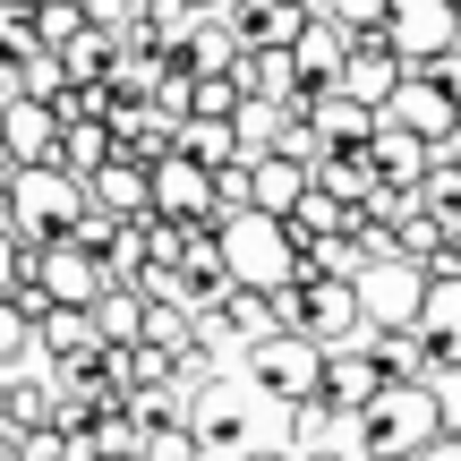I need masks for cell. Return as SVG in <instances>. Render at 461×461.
Masks as SVG:
<instances>
[{"label":"cell","mask_w":461,"mask_h":461,"mask_svg":"<svg viewBox=\"0 0 461 461\" xmlns=\"http://www.w3.org/2000/svg\"><path fill=\"white\" fill-rule=\"evenodd\" d=\"M222 257H230V282L240 291H299V265H308V240H299L282 214H240L222 230Z\"/></svg>","instance_id":"cell-1"},{"label":"cell","mask_w":461,"mask_h":461,"mask_svg":"<svg viewBox=\"0 0 461 461\" xmlns=\"http://www.w3.org/2000/svg\"><path fill=\"white\" fill-rule=\"evenodd\" d=\"M436 436H453V428H445V411H436L428 384H393V393L359 419V453L367 461H428Z\"/></svg>","instance_id":"cell-2"},{"label":"cell","mask_w":461,"mask_h":461,"mask_svg":"<svg viewBox=\"0 0 461 461\" xmlns=\"http://www.w3.org/2000/svg\"><path fill=\"white\" fill-rule=\"evenodd\" d=\"M9 197H17V240H26V248H68V240H77V222L95 214V197H86L60 163H51V171H26Z\"/></svg>","instance_id":"cell-3"},{"label":"cell","mask_w":461,"mask_h":461,"mask_svg":"<svg viewBox=\"0 0 461 461\" xmlns=\"http://www.w3.org/2000/svg\"><path fill=\"white\" fill-rule=\"evenodd\" d=\"M428 299H436V274L411 257H384L376 274L359 282V308H367V333H419L428 325Z\"/></svg>","instance_id":"cell-4"},{"label":"cell","mask_w":461,"mask_h":461,"mask_svg":"<svg viewBox=\"0 0 461 461\" xmlns=\"http://www.w3.org/2000/svg\"><path fill=\"white\" fill-rule=\"evenodd\" d=\"M325 367H333V350L308 342V333H274L265 350H248V376H257L265 393L282 402V411H299V402L325 393Z\"/></svg>","instance_id":"cell-5"},{"label":"cell","mask_w":461,"mask_h":461,"mask_svg":"<svg viewBox=\"0 0 461 461\" xmlns=\"http://www.w3.org/2000/svg\"><path fill=\"white\" fill-rule=\"evenodd\" d=\"M154 214H171L180 230H214L222 240V188L205 163H188V154H171L163 171H154Z\"/></svg>","instance_id":"cell-6"},{"label":"cell","mask_w":461,"mask_h":461,"mask_svg":"<svg viewBox=\"0 0 461 461\" xmlns=\"http://www.w3.org/2000/svg\"><path fill=\"white\" fill-rule=\"evenodd\" d=\"M384 43L411 60V77L419 68H436L445 51H461V9L453 0H393V34Z\"/></svg>","instance_id":"cell-7"},{"label":"cell","mask_w":461,"mask_h":461,"mask_svg":"<svg viewBox=\"0 0 461 461\" xmlns=\"http://www.w3.org/2000/svg\"><path fill=\"white\" fill-rule=\"evenodd\" d=\"M34 282L51 291V308H103L112 299V274H103V257L95 248H34Z\"/></svg>","instance_id":"cell-8"},{"label":"cell","mask_w":461,"mask_h":461,"mask_svg":"<svg viewBox=\"0 0 461 461\" xmlns=\"http://www.w3.org/2000/svg\"><path fill=\"white\" fill-rule=\"evenodd\" d=\"M60 137H68V120L51 112V103H34V95L9 103V120H0V146H9L26 171H51V163H60Z\"/></svg>","instance_id":"cell-9"},{"label":"cell","mask_w":461,"mask_h":461,"mask_svg":"<svg viewBox=\"0 0 461 461\" xmlns=\"http://www.w3.org/2000/svg\"><path fill=\"white\" fill-rule=\"evenodd\" d=\"M308 120H316V137H325V146H342V154H367V146H376V129H384V120L367 112V103H350L342 86H333V95H316Z\"/></svg>","instance_id":"cell-10"},{"label":"cell","mask_w":461,"mask_h":461,"mask_svg":"<svg viewBox=\"0 0 461 461\" xmlns=\"http://www.w3.org/2000/svg\"><path fill=\"white\" fill-rule=\"evenodd\" d=\"M376 171H384V188H428L436 180V146L384 120V129H376Z\"/></svg>","instance_id":"cell-11"},{"label":"cell","mask_w":461,"mask_h":461,"mask_svg":"<svg viewBox=\"0 0 461 461\" xmlns=\"http://www.w3.org/2000/svg\"><path fill=\"white\" fill-rule=\"evenodd\" d=\"M384 120H393V129H411V137H428V146H445V137L461 129V103H445L428 77H411V86H402V103H393Z\"/></svg>","instance_id":"cell-12"},{"label":"cell","mask_w":461,"mask_h":461,"mask_svg":"<svg viewBox=\"0 0 461 461\" xmlns=\"http://www.w3.org/2000/svg\"><path fill=\"white\" fill-rule=\"evenodd\" d=\"M34 428H51V384H34V376H0V436H9V445H26Z\"/></svg>","instance_id":"cell-13"},{"label":"cell","mask_w":461,"mask_h":461,"mask_svg":"<svg viewBox=\"0 0 461 461\" xmlns=\"http://www.w3.org/2000/svg\"><path fill=\"white\" fill-rule=\"evenodd\" d=\"M146 350H163V359H197V308H180V299H146V333H137Z\"/></svg>","instance_id":"cell-14"},{"label":"cell","mask_w":461,"mask_h":461,"mask_svg":"<svg viewBox=\"0 0 461 461\" xmlns=\"http://www.w3.org/2000/svg\"><path fill=\"white\" fill-rule=\"evenodd\" d=\"M222 325L240 333L248 350H265L274 333H291V325H282V299H274V291H230V299H222Z\"/></svg>","instance_id":"cell-15"},{"label":"cell","mask_w":461,"mask_h":461,"mask_svg":"<svg viewBox=\"0 0 461 461\" xmlns=\"http://www.w3.org/2000/svg\"><path fill=\"white\" fill-rule=\"evenodd\" d=\"M60 68H68V86H112V68H120V34H103V26H86L77 43L60 51Z\"/></svg>","instance_id":"cell-16"},{"label":"cell","mask_w":461,"mask_h":461,"mask_svg":"<svg viewBox=\"0 0 461 461\" xmlns=\"http://www.w3.org/2000/svg\"><path fill=\"white\" fill-rule=\"evenodd\" d=\"M197 445L205 453H248V419L230 411V393H205L197 402Z\"/></svg>","instance_id":"cell-17"},{"label":"cell","mask_w":461,"mask_h":461,"mask_svg":"<svg viewBox=\"0 0 461 461\" xmlns=\"http://www.w3.org/2000/svg\"><path fill=\"white\" fill-rule=\"evenodd\" d=\"M419 333H428V342H436V359H461V282H436V299H428V325H419Z\"/></svg>","instance_id":"cell-18"},{"label":"cell","mask_w":461,"mask_h":461,"mask_svg":"<svg viewBox=\"0 0 461 461\" xmlns=\"http://www.w3.org/2000/svg\"><path fill=\"white\" fill-rule=\"evenodd\" d=\"M26 350H43V325L9 299V308H0V376H17V359H26Z\"/></svg>","instance_id":"cell-19"},{"label":"cell","mask_w":461,"mask_h":461,"mask_svg":"<svg viewBox=\"0 0 461 461\" xmlns=\"http://www.w3.org/2000/svg\"><path fill=\"white\" fill-rule=\"evenodd\" d=\"M0 60L34 68L43 60V34H34V9H0Z\"/></svg>","instance_id":"cell-20"},{"label":"cell","mask_w":461,"mask_h":461,"mask_svg":"<svg viewBox=\"0 0 461 461\" xmlns=\"http://www.w3.org/2000/svg\"><path fill=\"white\" fill-rule=\"evenodd\" d=\"M240 77H197V120H214V129H240Z\"/></svg>","instance_id":"cell-21"},{"label":"cell","mask_w":461,"mask_h":461,"mask_svg":"<svg viewBox=\"0 0 461 461\" xmlns=\"http://www.w3.org/2000/svg\"><path fill=\"white\" fill-rule=\"evenodd\" d=\"M146 461H205L197 419H180V428H146Z\"/></svg>","instance_id":"cell-22"},{"label":"cell","mask_w":461,"mask_h":461,"mask_svg":"<svg viewBox=\"0 0 461 461\" xmlns=\"http://www.w3.org/2000/svg\"><path fill=\"white\" fill-rule=\"evenodd\" d=\"M428 393H436V411H445V428L461 436V359H453V367H436V376H428Z\"/></svg>","instance_id":"cell-23"},{"label":"cell","mask_w":461,"mask_h":461,"mask_svg":"<svg viewBox=\"0 0 461 461\" xmlns=\"http://www.w3.org/2000/svg\"><path fill=\"white\" fill-rule=\"evenodd\" d=\"M419 77H428L445 103H461V51H445V60H436V68H419Z\"/></svg>","instance_id":"cell-24"},{"label":"cell","mask_w":461,"mask_h":461,"mask_svg":"<svg viewBox=\"0 0 461 461\" xmlns=\"http://www.w3.org/2000/svg\"><path fill=\"white\" fill-rule=\"evenodd\" d=\"M428 461H461V436H436V445H428Z\"/></svg>","instance_id":"cell-25"},{"label":"cell","mask_w":461,"mask_h":461,"mask_svg":"<svg viewBox=\"0 0 461 461\" xmlns=\"http://www.w3.org/2000/svg\"><path fill=\"white\" fill-rule=\"evenodd\" d=\"M299 461H350V453H333V445H325V453H299Z\"/></svg>","instance_id":"cell-26"},{"label":"cell","mask_w":461,"mask_h":461,"mask_svg":"<svg viewBox=\"0 0 461 461\" xmlns=\"http://www.w3.org/2000/svg\"><path fill=\"white\" fill-rule=\"evenodd\" d=\"M240 461H299V453H240Z\"/></svg>","instance_id":"cell-27"},{"label":"cell","mask_w":461,"mask_h":461,"mask_svg":"<svg viewBox=\"0 0 461 461\" xmlns=\"http://www.w3.org/2000/svg\"><path fill=\"white\" fill-rule=\"evenodd\" d=\"M0 9H43V0H0Z\"/></svg>","instance_id":"cell-28"},{"label":"cell","mask_w":461,"mask_h":461,"mask_svg":"<svg viewBox=\"0 0 461 461\" xmlns=\"http://www.w3.org/2000/svg\"><path fill=\"white\" fill-rule=\"evenodd\" d=\"M0 461H17V445H9V436H0Z\"/></svg>","instance_id":"cell-29"},{"label":"cell","mask_w":461,"mask_h":461,"mask_svg":"<svg viewBox=\"0 0 461 461\" xmlns=\"http://www.w3.org/2000/svg\"><path fill=\"white\" fill-rule=\"evenodd\" d=\"M112 461H146V453H112Z\"/></svg>","instance_id":"cell-30"},{"label":"cell","mask_w":461,"mask_h":461,"mask_svg":"<svg viewBox=\"0 0 461 461\" xmlns=\"http://www.w3.org/2000/svg\"><path fill=\"white\" fill-rule=\"evenodd\" d=\"M0 120H9V103H0Z\"/></svg>","instance_id":"cell-31"},{"label":"cell","mask_w":461,"mask_h":461,"mask_svg":"<svg viewBox=\"0 0 461 461\" xmlns=\"http://www.w3.org/2000/svg\"><path fill=\"white\" fill-rule=\"evenodd\" d=\"M453 9H461V0H453Z\"/></svg>","instance_id":"cell-32"}]
</instances>
